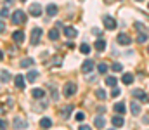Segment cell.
<instances>
[{"label":"cell","mask_w":149,"mask_h":130,"mask_svg":"<svg viewBox=\"0 0 149 130\" xmlns=\"http://www.w3.org/2000/svg\"><path fill=\"white\" fill-rule=\"evenodd\" d=\"M12 23H14V24H24V23H26V14H24V10L17 9V10L12 14Z\"/></svg>","instance_id":"cell-1"},{"label":"cell","mask_w":149,"mask_h":130,"mask_svg":"<svg viewBox=\"0 0 149 130\" xmlns=\"http://www.w3.org/2000/svg\"><path fill=\"white\" fill-rule=\"evenodd\" d=\"M132 95H134V97H137V99H139L141 102H144V104L149 102V95H148V94H144L141 88H135V90L132 92Z\"/></svg>","instance_id":"cell-2"},{"label":"cell","mask_w":149,"mask_h":130,"mask_svg":"<svg viewBox=\"0 0 149 130\" xmlns=\"http://www.w3.org/2000/svg\"><path fill=\"white\" fill-rule=\"evenodd\" d=\"M63 92H64L66 97H71L74 92H76V85H74L73 82H68V83L64 85V88H63Z\"/></svg>","instance_id":"cell-3"},{"label":"cell","mask_w":149,"mask_h":130,"mask_svg":"<svg viewBox=\"0 0 149 130\" xmlns=\"http://www.w3.org/2000/svg\"><path fill=\"white\" fill-rule=\"evenodd\" d=\"M116 19L111 17V16H104V26H106V30H116Z\"/></svg>","instance_id":"cell-4"},{"label":"cell","mask_w":149,"mask_h":130,"mask_svg":"<svg viewBox=\"0 0 149 130\" xmlns=\"http://www.w3.org/2000/svg\"><path fill=\"white\" fill-rule=\"evenodd\" d=\"M42 37V28H33L31 30V45H37Z\"/></svg>","instance_id":"cell-5"},{"label":"cell","mask_w":149,"mask_h":130,"mask_svg":"<svg viewBox=\"0 0 149 130\" xmlns=\"http://www.w3.org/2000/svg\"><path fill=\"white\" fill-rule=\"evenodd\" d=\"M116 42L120 43V45H130V43H132V38H130L127 33H120V35L116 37Z\"/></svg>","instance_id":"cell-6"},{"label":"cell","mask_w":149,"mask_h":130,"mask_svg":"<svg viewBox=\"0 0 149 130\" xmlns=\"http://www.w3.org/2000/svg\"><path fill=\"white\" fill-rule=\"evenodd\" d=\"M12 127L16 130H23V129H26L28 127V123L23 120V118H14V122H12Z\"/></svg>","instance_id":"cell-7"},{"label":"cell","mask_w":149,"mask_h":130,"mask_svg":"<svg viewBox=\"0 0 149 130\" xmlns=\"http://www.w3.org/2000/svg\"><path fill=\"white\" fill-rule=\"evenodd\" d=\"M92 70H94V63L90 59H87V61L81 63V73H90Z\"/></svg>","instance_id":"cell-8"},{"label":"cell","mask_w":149,"mask_h":130,"mask_svg":"<svg viewBox=\"0 0 149 130\" xmlns=\"http://www.w3.org/2000/svg\"><path fill=\"white\" fill-rule=\"evenodd\" d=\"M71 111H73V106H71V104H66V106L61 109V118H63V120H68L70 115H71Z\"/></svg>","instance_id":"cell-9"},{"label":"cell","mask_w":149,"mask_h":130,"mask_svg":"<svg viewBox=\"0 0 149 130\" xmlns=\"http://www.w3.org/2000/svg\"><path fill=\"white\" fill-rule=\"evenodd\" d=\"M111 122H113V125H114V129H120V127H123V125H125V120L121 118V115H118V116L114 115Z\"/></svg>","instance_id":"cell-10"},{"label":"cell","mask_w":149,"mask_h":130,"mask_svg":"<svg viewBox=\"0 0 149 130\" xmlns=\"http://www.w3.org/2000/svg\"><path fill=\"white\" fill-rule=\"evenodd\" d=\"M30 14H31L33 17H38V16H42V7H40L38 3H33V5L30 7Z\"/></svg>","instance_id":"cell-11"},{"label":"cell","mask_w":149,"mask_h":130,"mask_svg":"<svg viewBox=\"0 0 149 130\" xmlns=\"http://www.w3.org/2000/svg\"><path fill=\"white\" fill-rule=\"evenodd\" d=\"M12 38H14V42L16 43H23L24 42V33H23L21 30H17V31L12 33Z\"/></svg>","instance_id":"cell-12"},{"label":"cell","mask_w":149,"mask_h":130,"mask_svg":"<svg viewBox=\"0 0 149 130\" xmlns=\"http://www.w3.org/2000/svg\"><path fill=\"white\" fill-rule=\"evenodd\" d=\"M64 35H66V37H70V38H74V37L78 35V31L74 30L73 26H66V28H64Z\"/></svg>","instance_id":"cell-13"},{"label":"cell","mask_w":149,"mask_h":130,"mask_svg":"<svg viewBox=\"0 0 149 130\" xmlns=\"http://www.w3.org/2000/svg\"><path fill=\"white\" fill-rule=\"evenodd\" d=\"M10 73L9 71H0V83H9L10 82Z\"/></svg>","instance_id":"cell-14"},{"label":"cell","mask_w":149,"mask_h":130,"mask_svg":"<svg viewBox=\"0 0 149 130\" xmlns=\"http://www.w3.org/2000/svg\"><path fill=\"white\" fill-rule=\"evenodd\" d=\"M14 83L17 88H24V76L23 75H17V76H14Z\"/></svg>","instance_id":"cell-15"},{"label":"cell","mask_w":149,"mask_h":130,"mask_svg":"<svg viewBox=\"0 0 149 130\" xmlns=\"http://www.w3.org/2000/svg\"><path fill=\"white\" fill-rule=\"evenodd\" d=\"M40 127H42V129H50V127H52V120H50V118H47V116H45V118H42V120H40Z\"/></svg>","instance_id":"cell-16"},{"label":"cell","mask_w":149,"mask_h":130,"mask_svg":"<svg viewBox=\"0 0 149 130\" xmlns=\"http://www.w3.org/2000/svg\"><path fill=\"white\" fill-rule=\"evenodd\" d=\"M26 78H28V82H31V83H33V82L38 78V71H37V70H30V71H28V75H26Z\"/></svg>","instance_id":"cell-17"},{"label":"cell","mask_w":149,"mask_h":130,"mask_svg":"<svg viewBox=\"0 0 149 130\" xmlns=\"http://www.w3.org/2000/svg\"><path fill=\"white\" fill-rule=\"evenodd\" d=\"M121 82H123L125 85H130V83L134 82V75H132V73H125V75L121 76Z\"/></svg>","instance_id":"cell-18"},{"label":"cell","mask_w":149,"mask_h":130,"mask_svg":"<svg viewBox=\"0 0 149 130\" xmlns=\"http://www.w3.org/2000/svg\"><path fill=\"white\" fill-rule=\"evenodd\" d=\"M130 111H132V115H141V106H139V102H130Z\"/></svg>","instance_id":"cell-19"},{"label":"cell","mask_w":149,"mask_h":130,"mask_svg":"<svg viewBox=\"0 0 149 130\" xmlns=\"http://www.w3.org/2000/svg\"><path fill=\"white\" fill-rule=\"evenodd\" d=\"M31 64H35V61H33L31 57H26V59H23V61L19 63V66H21V68H30Z\"/></svg>","instance_id":"cell-20"},{"label":"cell","mask_w":149,"mask_h":130,"mask_svg":"<svg viewBox=\"0 0 149 130\" xmlns=\"http://www.w3.org/2000/svg\"><path fill=\"white\" fill-rule=\"evenodd\" d=\"M127 111V108H125V104L123 102H118V104H114V113H118V115H123Z\"/></svg>","instance_id":"cell-21"},{"label":"cell","mask_w":149,"mask_h":130,"mask_svg":"<svg viewBox=\"0 0 149 130\" xmlns=\"http://www.w3.org/2000/svg\"><path fill=\"white\" fill-rule=\"evenodd\" d=\"M56 14H57V5H54V3L47 5V16H56Z\"/></svg>","instance_id":"cell-22"},{"label":"cell","mask_w":149,"mask_h":130,"mask_svg":"<svg viewBox=\"0 0 149 130\" xmlns=\"http://www.w3.org/2000/svg\"><path fill=\"white\" fill-rule=\"evenodd\" d=\"M94 125H95L97 129H102V127L106 125V120H104V116H97V118H95V122H94Z\"/></svg>","instance_id":"cell-23"},{"label":"cell","mask_w":149,"mask_h":130,"mask_svg":"<svg viewBox=\"0 0 149 130\" xmlns=\"http://www.w3.org/2000/svg\"><path fill=\"white\" fill-rule=\"evenodd\" d=\"M94 47H95L97 50H101V52H102V50L106 49V40H102V38H99L97 42L94 43Z\"/></svg>","instance_id":"cell-24"},{"label":"cell","mask_w":149,"mask_h":130,"mask_svg":"<svg viewBox=\"0 0 149 130\" xmlns=\"http://www.w3.org/2000/svg\"><path fill=\"white\" fill-rule=\"evenodd\" d=\"M31 95H33L35 99H42V97L45 95V92H43L42 88H33V90H31Z\"/></svg>","instance_id":"cell-25"},{"label":"cell","mask_w":149,"mask_h":130,"mask_svg":"<svg viewBox=\"0 0 149 130\" xmlns=\"http://www.w3.org/2000/svg\"><path fill=\"white\" fill-rule=\"evenodd\" d=\"M49 38H50V40H57V38H59V31H57V28H54V30L49 31Z\"/></svg>","instance_id":"cell-26"},{"label":"cell","mask_w":149,"mask_h":130,"mask_svg":"<svg viewBox=\"0 0 149 130\" xmlns=\"http://www.w3.org/2000/svg\"><path fill=\"white\" fill-rule=\"evenodd\" d=\"M111 70L114 71V73H121V71H123V64H120V63H114V64H111Z\"/></svg>","instance_id":"cell-27"},{"label":"cell","mask_w":149,"mask_h":130,"mask_svg":"<svg viewBox=\"0 0 149 130\" xmlns=\"http://www.w3.org/2000/svg\"><path fill=\"white\" fill-rule=\"evenodd\" d=\"M106 83H108L109 87H116V83H118V78H116V76H108V78H106Z\"/></svg>","instance_id":"cell-28"},{"label":"cell","mask_w":149,"mask_h":130,"mask_svg":"<svg viewBox=\"0 0 149 130\" xmlns=\"http://www.w3.org/2000/svg\"><path fill=\"white\" fill-rule=\"evenodd\" d=\"M80 52H81V54H88V52H90V45H88V43H81V45H80Z\"/></svg>","instance_id":"cell-29"},{"label":"cell","mask_w":149,"mask_h":130,"mask_svg":"<svg viewBox=\"0 0 149 130\" xmlns=\"http://www.w3.org/2000/svg\"><path fill=\"white\" fill-rule=\"evenodd\" d=\"M95 95H97V97H99V99H102V101H104V99H106V92H104V90H102V88H99V90H95Z\"/></svg>","instance_id":"cell-30"},{"label":"cell","mask_w":149,"mask_h":130,"mask_svg":"<svg viewBox=\"0 0 149 130\" xmlns=\"http://www.w3.org/2000/svg\"><path fill=\"white\" fill-rule=\"evenodd\" d=\"M137 42H139V43H146V42H148V35H146V33H141V35H139V38H137Z\"/></svg>","instance_id":"cell-31"},{"label":"cell","mask_w":149,"mask_h":130,"mask_svg":"<svg viewBox=\"0 0 149 130\" xmlns=\"http://www.w3.org/2000/svg\"><path fill=\"white\" fill-rule=\"evenodd\" d=\"M0 17H2V19H3V17H9V9H7V7L0 9Z\"/></svg>","instance_id":"cell-32"},{"label":"cell","mask_w":149,"mask_h":130,"mask_svg":"<svg viewBox=\"0 0 149 130\" xmlns=\"http://www.w3.org/2000/svg\"><path fill=\"white\" fill-rule=\"evenodd\" d=\"M97 70H99V73H106V71H108V66H106L104 63H101V64L97 66Z\"/></svg>","instance_id":"cell-33"},{"label":"cell","mask_w":149,"mask_h":130,"mask_svg":"<svg viewBox=\"0 0 149 130\" xmlns=\"http://www.w3.org/2000/svg\"><path fill=\"white\" fill-rule=\"evenodd\" d=\"M120 94H121V90H120L118 87H113V90H111V95H113V97H118Z\"/></svg>","instance_id":"cell-34"},{"label":"cell","mask_w":149,"mask_h":130,"mask_svg":"<svg viewBox=\"0 0 149 130\" xmlns=\"http://www.w3.org/2000/svg\"><path fill=\"white\" fill-rule=\"evenodd\" d=\"M61 63H63V57H59V56H57V57H54V61H52V64H54V66H61Z\"/></svg>","instance_id":"cell-35"},{"label":"cell","mask_w":149,"mask_h":130,"mask_svg":"<svg viewBox=\"0 0 149 130\" xmlns=\"http://www.w3.org/2000/svg\"><path fill=\"white\" fill-rule=\"evenodd\" d=\"M83 118H85L83 113H76V122H83Z\"/></svg>","instance_id":"cell-36"},{"label":"cell","mask_w":149,"mask_h":130,"mask_svg":"<svg viewBox=\"0 0 149 130\" xmlns=\"http://www.w3.org/2000/svg\"><path fill=\"white\" fill-rule=\"evenodd\" d=\"M7 129V122L5 120H0V130H5Z\"/></svg>","instance_id":"cell-37"},{"label":"cell","mask_w":149,"mask_h":130,"mask_svg":"<svg viewBox=\"0 0 149 130\" xmlns=\"http://www.w3.org/2000/svg\"><path fill=\"white\" fill-rule=\"evenodd\" d=\"M78 130H92V127H90V125H80Z\"/></svg>","instance_id":"cell-38"},{"label":"cell","mask_w":149,"mask_h":130,"mask_svg":"<svg viewBox=\"0 0 149 130\" xmlns=\"http://www.w3.org/2000/svg\"><path fill=\"white\" fill-rule=\"evenodd\" d=\"M2 31H5V23H2V19H0V33Z\"/></svg>","instance_id":"cell-39"},{"label":"cell","mask_w":149,"mask_h":130,"mask_svg":"<svg viewBox=\"0 0 149 130\" xmlns=\"http://www.w3.org/2000/svg\"><path fill=\"white\" fill-rule=\"evenodd\" d=\"M2 59H3V52L0 50V61H2Z\"/></svg>","instance_id":"cell-40"},{"label":"cell","mask_w":149,"mask_h":130,"mask_svg":"<svg viewBox=\"0 0 149 130\" xmlns=\"http://www.w3.org/2000/svg\"><path fill=\"white\" fill-rule=\"evenodd\" d=\"M2 111H3V106H2V104H0V113H2Z\"/></svg>","instance_id":"cell-41"},{"label":"cell","mask_w":149,"mask_h":130,"mask_svg":"<svg viewBox=\"0 0 149 130\" xmlns=\"http://www.w3.org/2000/svg\"><path fill=\"white\" fill-rule=\"evenodd\" d=\"M148 54H149V47H148Z\"/></svg>","instance_id":"cell-42"},{"label":"cell","mask_w":149,"mask_h":130,"mask_svg":"<svg viewBox=\"0 0 149 130\" xmlns=\"http://www.w3.org/2000/svg\"><path fill=\"white\" fill-rule=\"evenodd\" d=\"M21 2H26V0H21Z\"/></svg>","instance_id":"cell-43"},{"label":"cell","mask_w":149,"mask_h":130,"mask_svg":"<svg viewBox=\"0 0 149 130\" xmlns=\"http://www.w3.org/2000/svg\"><path fill=\"white\" fill-rule=\"evenodd\" d=\"M137 2H142V0H137Z\"/></svg>","instance_id":"cell-44"},{"label":"cell","mask_w":149,"mask_h":130,"mask_svg":"<svg viewBox=\"0 0 149 130\" xmlns=\"http://www.w3.org/2000/svg\"><path fill=\"white\" fill-rule=\"evenodd\" d=\"M148 9H149V3H148Z\"/></svg>","instance_id":"cell-45"},{"label":"cell","mask_w":149,"mask_h":130,"mask_svg":"<svg viewBox=\"0 0 149 130\" xmlns=\"http://www.w3.org/2000/svg\"><path fill=\"white\" fill-rule=\"evenodd\" d=\"M109 130H114V129H109Z\"/></svg>","instance_id":"cell-46"},{"label":"cell","mask_w":149,"mask_h":130,"mask_svg":"<svg viewBox=\"0 0 149 130\" xmlns=\"http://www.w3.org/2000/svg\"><path fill=\"white\" fill-rule=\"evenodd\" d=\"M81 2H83V0H81Z\"/></svg>","instance_id":"cell-47"}]
</instances>
